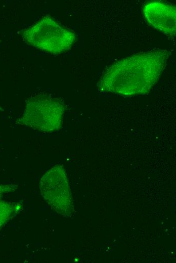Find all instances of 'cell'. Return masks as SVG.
<instances>
[{
	"label": "cell",
	"mask_w": 176,
	"mask_h": 263,
	"mask_svg": "<svg viewBox=\"0 0 176 263\" xmlns=\"http://www.w3.org/2000/svg\"><path fill=\"white\" fill-rule=\"evenodd\" d=\"M169 55L166 50L155 49L118 61L103 72L98 90L126 97L146 94L158 81Z\"/></svg>",
	"instance_id": "6da1fadb"
},
{
	"label": "cell",
	"mask_w": 176,
	"mask_h": 263,
	"mask_svg": "<svg viewBox=\"0 0 176 263\" xmlns=\"http://www.w3.org/2000/svg\"><path fill=\"white\" fill-rule=\"evenodd\" d=\"M64 112L65 105L61 100L38 94L27 100L24 112L16 123L51 133L62 127Z\"/></svg>",
	"instance_id": "7a4b0ae2"
},
{
	"label": "cell",
	"mask_w": 176,
	"mask_h": 263,
	"mask_svg": "<svg viewBox=\"0 0 176 263\" xmlns=\"http://www.w3.org/2000/svg\"><path fill=\"white\" fill-rule=\"evenodd\" d=\"M21 34L24 40L29 45L54 55L70 50L76 40L74 32L49 16L43 17L24 29Z\"/></svg>",
	"instance_id": "3957f363"
},
{
	"label": "cell",
	"mask_w": 176,
	"mask_h": 263,
	"mask_svg": "<svg viewBox=\"0 0 176 263\" xmlns=\"http://www.w3.org/2000/svg\"><path fill=\"white\" fill-rule=\"evenodd\" d=\"M39 190L50 207L63 215H68L73 209L67 176L63 167L56 165L41 177Z\"/></svg>",
	"instance_id": "277c9868"
},
{
	"label": "cell",
	"mask_w": 176,
	"mask_h": 263,
	"mask_svg": "<svg viewBox=\"0 0 176 263\" xmlns=\"http://www.w3.org/2000/svg\"><path fill=\"white\" fill-rule=\"evenodd\" d=\"M142 13L149 25L169 37H175L176 8L174 6L160 1L150 2L143 7Z\"/></svg>",
	"instance_id": "5b68a950"
},
{
	"label": "cell",
	"mask_w": 176,
	"mask_h": 263,
	"mask_svg": "<svg viewBox=\"0 0 176 263\" xmlns=\"http://www.w3.org/2000/svg\"><path fill=\"white\" fill-rule=\"evenodd\" d=\"M17 185L3 184L0 187V228L10 218L17 209V205L14 203L5 201L2 199L6 193L15 191Z\"/></svg>",
	"instance_id": "8992f818"
},
{
	"label": "cell",
	"mask_w": 176,
	"mask_h": 263,
	"mask_svg": "<svg viewBox=\"0 0 176 263\" xmlns=\"http://www.w3.org/2000/svg\"><path fill=\"white\" fill-rule=\"evenodd\" d=\"M0 111H4V109L2 108V107L0 105Z\"/></svg>",
	"instance_id": "52a82bcc"
},
{
	"label": "cell",
	"mask_w": 176,
	"mask_h": 263,
	"mask_svg": "<svg viewBox=\"0 0 176 263\" xmlns=\"http://www.w3.org/2000/svg\"><path fill=\"white\" fill-rule=\"evenodd\" d=\"M1 185H0V187H1Z\"/></svg>",
	"instance_id": "ba28073f"
}]
</instances>
